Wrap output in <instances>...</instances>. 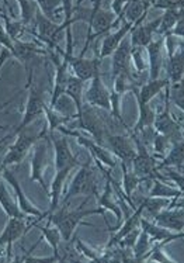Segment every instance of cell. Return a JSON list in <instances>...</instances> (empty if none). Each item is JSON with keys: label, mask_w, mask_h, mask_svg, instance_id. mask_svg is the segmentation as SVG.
Listing matches in <instances>:
<instances>
[{"label": "cell", "mask_w": 184, "mask_h": 263, "mask_svg": "<svg viewBox=\"0 0 184 263\" xmlns=\"http://www.w3.org/2000/svg\"><path fill=\"white\" fill-rule=\"evenodd\" d=\"M87 201H89V197L76 210H69V204H60L58 210H55L54 213H49L48 214V222L59 230L60 235H62V241H71L72 238H73V232L77 228V226L80 224V221L85 217H89V215H103L104 221L107 224V228L110 227L107 220H106V215H104L106 211L104 210L98 209V207L97 209L85 210V205L87 204Z\"/></svg>", "instance_id": "obj_1"}, {"label": "cell", "mask_w": 184, "mask_h": 263, "mask_svg": "<svg viewBox=\"0 0 184 263\" xmlns=\"http://www.w3.org/2000/svg\"><path fill=\"white\" fill-rule=\"evenodd\" d=\"M130 138L136 144L138 152H136L135 159L132 161V166H134V173L136 176L142 177L144 182H151L153 179H159L160 182L166 183V177H163L160 172L157 171V158L155 155H151L147 149V145L144 144L139 138V134L132 133L131 129Z\"/></svg>", "instance_id": "obj_2"}, {"label": "cell", "mask_w": 184, "mask_h": 263, "mask_svg": "<svg viewBox=\"0 0 184 263\" xmlns=\"http://www.w3.org/2000/svg\"><path fill=\"white\" fill-rule=\"evenodd\" d=\"M87 196V197H96L97 199V180H96V173L92 165V159H89L85 163H81L79 171L73 177L71 186L66 192L65 197L60 201V204H69L72 197L75 196Z\"/></svg>", "instance_id": "obj_3"}, {"label": "cell", "mask_w": 184, "mask_h": 263, "mask_svg": "<svg viewBox=\"0 0 184 263\" xmlns=\"http://www.w3.org/2000/svg\"><path fill=\"white\" fill-rule=\"evenodd\" d=\"M27 73H28L27 104H26V107H24L22 123L18 124V127L11 133L13 137L17 134H20L22 131H24V129L27 128L30 124H33L37 118L41 117V116L44 114V108H45V106H47V103H45V100H44L43 91L39 90L37 86H34L33 85V79H34L33 69H31V68L27 69Z\"/></svg>", "instance_id": "obj_4"}, {"label": "cell", "mask_w": 184, "mask_h": 263, "mask_svg": "<svg viewBox=\"0 0 184 263\" xmlns=\"http://www.w3.org/2000/svg\"><path fill=\"white\" fill-rule=\"evenodd\" d=\"M48 135V125L45 123L44 125V128L41 129V133L39 134H27L26 131H22L20 134H17L16 141H14V144L9 148V151L6 152L5 158H3V161H2V165L5 167L9 166H14V165H20L24 159H26V156L30 152V149L33 148L35 144H37L38 141L43 140Z\"/></svg>", "instance_id": "obj_5"}, {"label": "cell", "mask_w": 184, "mask_h": 263, "mask_svg": "<svg viewBox=\"0 0 184 263\" xmlns=\"http://www.w3.org/2000/svg\"><path fill=\"white\" fill-rule=\"evenodd\" d=\"M153 128L157 134L168 137L172 144L184 138L181 125L176 118L172 117V113H170V85L165 87V108L163 111L156 113Z\"/></svg>", "instance_id": "obj_6"}, {"label": "cell", "mask_w": 184, "mask_h": 263, "mask_svg": "<svg viewBox=\"0 0 184 263\" xmlns=\"http://www.w3.org/2000/svg\"><path fill=\"white\" fill-rule=\"evenodd\" d=\"M173 35H168L165 49L168 54V78L170 85H177L184 76V43H177Z\"/></svg>", "instance_id": "obj_7"}, {"label": "cell", "mask_w": 184, "mask_h": 263, "mask_svg": "<svg viewBox=\"0 0 184 263\" xmlns=\"http://www.w3.org/2000/svg\"><path fill=\"white\" fill-rule=\"evenodd\" d=\"M37 222H27V218H9L6 224L5 230L0 234V248H7L6 253V260L11 262V255H13V243L18 241L23 235H26Z\"/></svg>", "instance_id": "obj_8"}, {"label": "cell", "mask_w": 184, "mask_h": 263, "mask_svg": "<svg viewBox=\"0 0 184 263\" xmlns=\"http://www.w3.org/2000/svg\"><path fill=\"white\" fill-rule=\"evenodd\" d=\"M77 120H79V127L89 131L93 135V140L100 145H103L106 137L110 134L107 123L104 121L103 116L94 108H87L86 106H83V111L77 117Z\"/></svg>", "instance_id": "obj_9"}, {"label": "cell", "mask_w": 184, "mask_h": 263, "mask_svg": "<svg viewBox=\"0 0 184 263\" xmlns=\"http://www.w3.org/2000/svg\"><path fill=\"white\" fill-rule=\"evenodd\" d=\"M58 131H59L60 134L66 135V137H68V135L75 137L76 141H77V144H80V145H83L85 148H87V149H89V152L92 154V158L96 162L103 163L104 166H107L109 169H111V171H113L114 167H115V161H114L113 152L107 151L103 145L97 144V142H96L94 140L93 141L89 140V138L83 137V135L79 134V133H76V131H72V129L65 128V125H64V127H59V128H58Z\"/></svg>", "instance_id": "obj_10"}, {"label": "cell", "mask_w": 184, "mask_h": 263, "mask_svg": "<svg viewBox=\"0 0 184 263\" xmlns=\"http://www.w3.org/2000/svg\"><path fill=\"white\" fill-rule=\"evenodd\" d=\"M48 137L55 151V172L64 171V169L80 167V162L77 161L75 155H72L66 135H55V133H52V134H48Z\"/></svg>", "instance_id": "obj_11"}, {"label": "cell", "mask_w": 184, "mask_h": 263, "mask_svg": "<svg viewBox=\"0 0 184 263\" xmlns=\"http://www.w3.org/2000/svg\"><path fill=\"white\" fill-rule=\"evenodd\" d=\"M3 179H5L6 182L10 184L11 187L14 189V193H16V200L17 203H18V207L22 210L24 214L27 215V217H35V218H39V220H43L45 217H48V211L47 213H43L41 210L35 207V205L30 201L26 193H24V190H23L22 184L18 182V179L16 177V175L11 172L9 167H5V171H3Z\"/></svg>", "instance_id": "obj_12"}, {"label": "cell", "mask_w": 184, "mask_h": 263, "mask_svg": "<svg viewBox=\"0 0 184 263\" xmlns=\"http://www.w3.org/2000/svg\"><path fill=\"white\" fill-rule=\"evenodd\" d=\"M145 18H147V16L141 17L131 28L130 35L132 48H136V47L147 48L148 45L153 41V35L157 34V30H159V26H160V17L153 20V22L148 23V24L144 23Z\"/></svg>", "instance_id": "obj_13"}, {"label": "cell", "mask_w": 184, "mask_h": 263, "mask_svg": "<svg viewBox=\"0 0 184 263\" xmlns=\"http://www.w3.org/2000/svg\"><path fill=\"white\" fill-rule=\"evenodd\" d=\"M85 99L89 106L101 110H111V91L104 86L101 73L94 76L90 81V86L85 93Z\"/></svg>", "instance_id": "obj_14"}, {"label": "cell", "mask_w": 184, "mask_h": 263, "mask_svg": "<svg viewBox=\"0 0 184 263\" xmlns=\"http://www.w3.org/2000/svg\"><path fill=\"white\" fill-rule=\"evenodd\" d=\"M100 64H101V59L100 57L96 58H85V57H72L69 59V68L72 69V75L76 76L77 79H80L81 82H89L92 81L94 76L100 75Z\"/></svg>", "instance_id": "obj_15"}, {"label": "cell", "mask_w": 184, "mask_h": 263, "mask_svg": "<svg viewBox=\"0 0 184 263\" xmlns=\"http://www.w3.org/2000/svg\"><path fill=\"white\" fill-rule=\"evenodd\" d=\"M48 138V135L45 137V140ZM39 140L34 145L33 151V159H31V176L30 180L31 182H37L38 184H41V187L44 189V192L49 194V189L45 183L44 179V171L47 166V141Z\"/></svg>", "instance_id": "obj_16"}, {"label": "cell", "mask_w": 184, "mask_h": 263, "mask_svg": "<svg viewBox=\"0 0 184 263\" xmlns=\"http://www.w3.org/2000/svg\"><path fill=\"white\" fill-rule=\"evenodd\" d=\"M106 142L109 144L110 149L114 155L125 165L132 163V161L135 159L136 151L134 149V146L131 144L130 135L109 134L106 137Z\"/></svg>", "instance_id": "obj_17"}, {"label": "cell", "mask_w": 184, "mask_h": 263, "mask_svg": "<svg viewBox=\"0 0 184 263\" xmlns=\"http://www.w3.org/2000/svg\"><path fill=\"white\" fill-rule=\"evenodd\" d=\"M165 41L166 37L163 35H157L156 40H153L149 45H148V58H149V79L155 81L159 79L160 70L165 64Z\"/></svg>", "instance_id": "obj_18"}, {"label": "cell", "mask_w": 184, "mask_h": 263, "mask_svg": "<svg viewBox=\"0 0 184 263\" xmlns=\"http://www.w3.org/2000/svg\"><path fill=\"white\" fill-rule=\"evenodd\" d=\"M131 41L124 40L113 54V79L118 76L132 78L131 75Z\"/></svg>", "instance_id": "obj_19"}, {"label": "cell", "mask_w": 184, "mask_h": 263, "mask_svg": "<svg viewBox=\"0 0 184 263\" xmlns=\"http://www.w3.org/2000/svg\"><path fill=\"white\" fill-rule=\"evenodd\" d=\"M132 26H134L132 23L124 20L122 26H121L117 31L110 32V34H107V35L104 37L103 43H101V49H100V52H98L100 59L107 58V57H113V54L115 52V49L119 47V44L122 43L125 40V37L131 32Z\"/></svg>", "instance_id": "obj_20"}, {"label": "cell", "mask_w": 184, "mask_h": 263, "mask_svg": "<svg viewBox=\"0 0 184 263\" xmlns=\"http://www.w3.org/2000/svg\"><path fill=\"white\" fill-rule=\"evenodd\" d=\"M153 222L169 231L181 232L184 230V211L180 207H168L153 217Z\"/></svg>", "instance_id": "obj_21"}, {"label": "cell", "mask_w": 184, "mask_h": 263, "mask_svg": "<svg viewBox=\"0 0 184 263\" xmlns=\"http://www.w3.org/2000/svg\"><path fill=\"white\" fill-rule=\"evenodd\" d=\"M169 85H170V81H169V78L166 76V78H162V79L159 78V79H155V81L149 79L139 89L134 87L131 91L135 95L136 102L144 103V104H149L152 99L157 96L162 90H165V87L169 86Z\"/></svg>", "instance_id": "obj_22"}, {"label": "cell", "mask_w": 184, "mask_h": 263, "mask_svg": "<svg viewBox=\"0 0 184 263\" xmlns=\"http://www.w3.org/2000/svg\"><path fill=\"white\" fill-rule=\"evenodd\" d=\"M142 214H144V205L139 203V204H138V209L134 211V214H131L130 217H127V220L121 224V227H118V230L115 231V234L111 235L109 243H107V249L115 248L119 243V241H121L127 234H130L132 230H135V228H138V227H141Z\"/></svg>", "instance_id": "obj_23"}, {"label": "cell", "mask_w": 184, "mask_h": 263, "mask_svg": "<svg viewBox=\"0 0 184 263\" xmlns=\"http://www.w3.org/2000/svg\"><path fill=\"white\" fill-rule=\"evenodd\" d=\"M141 228L144 231L148 232V235L151 238V242L153 243L155 241H159V245L160 247H165L168 242L173 241V239H177L180 236H184L183 234H176V235H172V232L163 228V227H159L155 222L147 220V218H142L141 217Z\"/></svg>", "instance_id": "obj_24"}, {"label": "cell", "mask_w": 184, "mask_h": 263, "mask_svg": "<svg viewBox=\"0 0 184 263\" xmlns=\"http://www.w3.org/2000/svg\"><path fill=\"white\" fill-rule=\"evenodd\" d=\"M72 169H64V171H58L55 173V177L52 179L51 187H49V199H51V205H49L48 213H54L55 210H58L60 205V194H62V189H64V183H65L66 177L69 176Z\"/></svg>", "instance_id": "obj_25"}, {"label": "cell", "mask_w": 184, "mask_h": 263, "mask_svg": "<svg viewBox=\"0 0 184 263\" xmlns=\"http://www.w3.org/2000/svg\"><path fill=\"white\" fill-rule=\"evenodd\" d=\"M115 200H114L113 186H111L110 180L106 179V186H104L103 194L97 197V207L98 209L104 210V211H107V210L113 211L114 214H115V217H117V221H118L119 224H122V222H121V220H122V210L119 207L118 201H115Z\"/></svg>", "instance_id": "obj_26"}, {"label": "cell", "mask_w": 184, "mask_h": 263, "mask_svg": "<svg viewBox=\"0 0 184 263\" xmlns=\"http://www.w3.org/2000/svg\"><path fill=\"white\" fill-rule=\"evenodd\" d=\"M184 163V138L180 141H176L172 144L170 146V151H169V154L165 158H163L162 161L157 163V171H160V169H165V167H180L183 166Z\"/></svg>", "instance_id": "obj_27"}, {"label": "cell", "mask_w": 184, "mask_h": 263, "mask_svg": "<svg viewBox=\"0 0 184 263\" xmlns=\"http://www.w3.org/2000/svg\"><path fill=\"white\" fill-rule=\"evenodd\" d=\"M0 207L3 209L5 214L9 218H27V215L20 210L17 200L11 197V194L9 193L3 182L0 183Z\"/></svg>", "instance_id": "obj_28"}, {"label": "cell", "mask_w": 184, "mask_h": 263, "mask_svg": "<svg viewBox=\"0 0 184 263\" xmlns=\"http://www.w3.org/2000/svg\"><path fill=\"white\" fill-rule=\"evenodd\" d=\"M83 86H85V82H81L80 79H77L76 76L69 75V81H68V85H66L65 96L71 97L72 102L75 103L77 117H79L81 114V111H83V102H81Z\"/></svg>", "instance_id": "obj_29"}, {"label": "cell", "mask_w": 184, "mask_h": 263, "mask_svg": "<svg viewBox=\"0 0 184 263\" xmlns=\"http://www.w3.org/2000/svg\"><path fill=\"white\" fill-rule=\"evenodd\" d=\"M121 169H122V176H124V192L127 194V197L130 200V205L131 209L135 211L138 207L135 205V203L132 201V196H134V192L138 187V184H141V183H145L142 180V177L136 176L134 172H128V169H127V165L121 162Z\"/></svg>", "instance_id": "obj_30"}, {"label": "cell", "mask_w": 184, "mask_h": 263, "mask_svg": "<svg viewBox=\"0 0 184 263\" xmlns=\"http://www.w3.org/2000/svg\"><path fill=\"white\" fill-rule=\"evenodd\" d=\"M138 108H139V116H138L135 127L132 129V133H135V134H139L148 127H153L155 118H156V111L149 107V104L138 103Z\"/></svg>", "instance_id": "obj_31"}, {"label": "cell", "mask_w": 184, "mask_h": 263, "mask_svg": "<svg viewBox=\"0 0 184 263\" xmlns=\"http://www.w3.org/2000/svg\"><path fill=\"white\" fill-rule=\"evenodd\" d=\"M149 7H152V2H127L125 5L127 22L135 24L141 17L147 16Z\"/></svg>", "instance_id": "obj_32"}, {"label": "cell", "mask_w": 184, "mask_h": 263, "mask_svg": "<svg viewBox=\"0 0 184 263\" xmlns=\"http://www.w3.org/2000/svg\"><path fill=\"white\" fill-rule=\"evenodd\" d=\"M38 228L43 232L41 239H47V242L51 245L52 251H54V256H56L58 260L62 262V258L59 256V249H58V245H59L60 241H62V235H60L59 230L55 226H52V224H49V222H47V226L45 227H38Z\"/></svg>", "instance_id": "obj_33"}, {"label": "cell", "mask_w": 184, "mask_h": 263, "mask_svg": "<svg viewBox=\"0 0 184 263\" xmlns=\"http://www.w3.org/2000/svg\"><path fill=\"white\" fill-rule=\"evenodd\" d=\"M44 114L47 116V125H48V134H52L55 133L56 129L59 128V127H64L65 124H68L71 120L73 118L71 117H66L64 114L58 113L55 108H52L49 104L45 106L44 108Z\"/></svg>", "instance_id": "obj_34"}, {"label": "cell", "mask_w": 184, "mask_h": 263, "mask_svg": "<svg viewBox=\"0 0 184 263\" xmlns=\"http://www.w3.org/2000/svg\"><path fill=\"white\" fill-rule=\"evenodd\" d=\"M152 249V242L149 241V235H148L147 231H144L141 228V232H139V236L136 239L135 247L132 248L134 251V259L132 262H145V258L149 253V251Z\"/></svg>", "instance_id": "obj_35"}, {"label": "cell", "mask_w": 184, "mask_h": 263, "mask_svg": "<svg viewBox=\"0 0 184 263\" xmlns=\"http://www.w3.org/2000/svg\"><path fill=\"white\" fill-rule=\"evenodd\" d=\"M38 7L43 11V14L51 22L56 23V24H62L59 18H58V13H62V2L59 0H38Z\"/></svg>", "instance_id": "obj_36"}, {"label": "cell", "mask_w": 184, "mask_h": 263, "mask_svg": "<svg viewBox=\"0 0 184 263\" xmlns=\"http://www.w3.org/2000/svg\"><path fill=\"white\" fill-rule=\"evenodd\" d=\"M149 197H162V199H176L181 196V192L177 189H173L172 186H168L159 179H153V189H152Z\"/></svg>", "instance_id": "obj_37"}, {"label": "cell", "mask_w": 184, "mask_h": 263, "mask_svg": "<svg viewBox=\"0 0 184 263\" xmlns=\"http://www.w3.org/2000/svg\"><path fill=\"white\" fill-rule=\"evenodd\" d=\"M179 10L172 9V10L163 11L162 17H160V26H159V30H157V35L168 37L169 32L173 30L174 26H176V23H177V18H179Z\"/></svg>", "instance_id": "obj_38"}, {"label": "cell", "mask_w": 184, "mask_h": 263, "mask_svg": "<svg viewBox=\"0 0 184 263\" xmlns=\"http://www.w3.org/2000/svg\"><path fill=\"white\" fill-rule=\"evenodd\" d=\"M141 203L144 205V211H148L149 215L152 217V220H153V217L156 214H159L160 211H162L165 207H168L170 204V200L169 199H162V197H145V199H142L138 201V204Z\"/></svg>", "instance_id": "obj_39"}, {"label": "cell", "mask_w": 184, "mask_h": 263, "mask_svg": "<svg viewBox=\"0 0 184 263\" xmlns=\"http://www.w3.org/2000/svg\"><path fill=\"white\" fill-rule=\"evenodd\" d=\"M20 6V11H22V22L30 27L33 26L34 20H35V14L38 11V2H30V0H20L17 2Z\"/></svg>", "instance_id": "obj_40"}, {"label": "cell", "mask_w": 184, "mask_h": 263, "mask_svg": "<svg viewBox=\"0 0 184 263\" xmlns=\"http://www.w3.org/2000/svg\"><path fill=\"white\" fill-rule=\"evenodd\" d=\"M75 248L77 249V252L80 253L81 256H86L89 260H92V262H96V263H104V262H113L111 258H110L109 255H98L93 251L92 248H89L85 243V242H81L80 239H75Z\"/></svg>", "instance_id": "obj_41"}, {"label": "cell", "mask_w": 184, "mask_h": 263, "mask_svg": "<svg viewBox=\"0 0 184 263\" xmlns=\"http://www.w3.org/2000/svg\"><path fill=\"white\" fill-rule=\"evenodd\" d=\"M170 102L184 113V76L177 85H170Z\"/></svg>", "instance_id": "obj_42"}, {"label": "cell", "mask_w": 184, "mask_h": 263, "mask_svg": "<svg viewBox=\"0 0 184 263\" xmlns=\"http://www.w3.org/2000/svg\"><path fill=\"white\" fill-rule=\"evenodd\" d=\"M152 145H153V155L156 156V158H160L166 152L169 146L172 145V142H170L168 137H165L162 134H156Z\"/></svg>", "instance_id": "obj_43"}, {"label": "cell", "mask_w": 184, "mask_h": 263, "mask_svg": "<svg viewBox=\"0 0 184 263\" xmlns=\"http://www.w3.org/2000/svg\"><path fill=\"white\" fill-rule=\"evenodd\" d=\"M142 49L141 47H136V48H132L131 47V62L135 66L136 72H145L148 68V65H145V61L142 59Z\"/></svg>", "instance_id": "obj_44"}, {"label": "cell", "mask_w": 184, "mask_h": 263, "mask_svg": "<svg viewBox=\"0 0 184 263\" xmlns=\"http://www.w3.org/2000/svg\"><path fill=\"white\" fill-rule=\"evenodd\" d=\"M0 45L3 47L5 49H7L9 52H10L13 57L16 54V48H14V43H13V40H11L9 35H7V32H6L5 24L3 22L0 20Z\"/></svg>", "instance_id": "obj_45"}, {"label": "cell", "mask_w": 184, "mask_h": 263, "mask_svg": "<svg viewBox=\"0 0 184 263\" xmlns=\"http://www.w3.org/2000/svg\"><path fill=\"white\" fill-rule=\"evenodd\" d=\"M139 232H141V228L138 227L135 230H132L130 234H127V235L119 241L118 247L125 248V249H132V248L135 247L136 239H138V236H139Z\"/></svg>", "instance_id": "obj_46"}, {"label": "cell", "mask_w": 184, "mask_h": 263, "mask_svg": "<svg viewBox=\"0 0 184 263\" xmlns=\"http://www.w3.org/2000/svg\"><path fill=\"white\" fill-rule=\"evenodd\" d=\"M152 6L155 9H163V10H172V9H183V0H162V2H152Z\"/></svg>", "instance_id": "obj_47"}, {"label": "cell", "mask_w": 184, "mask_h": 263, "mask_svg": "<svg viewBox=\"0 0 184 263\" xmlns=\"http://www.w3.org/2000/svg\"><path fill=\"white\" fill-rule=\"evenodd\" d=\"M169 35L184 38V9H180L179 10V18H177V23H176V26H174L173 30L169 32Z\"/></svg>", "instance_id": "obj_48"}, {"label": "cell", "mask_w": 184, "mask_h": 263, "mask_svg": "<svg viewBox=\"0 0 184 263\" xmlns=\"http://www.w3.org/2000/svg\"><path fill=\"white\" fill-rule=\"evenodd\" d=\"M169 209H173V207H180V209L184 211V199L180 196V197H176L173 201H170V204L168 205Z\"/></svg>", "instance_id": "obj_49"}, {"label": "cell", "mask_w": 184, "mask_h": 263, "mask_svg": "<svg viewBox=\"0 0 184 263\" xmlns=\"http://www.w3.org/2000/svg\"><path fill=\"white\" fill-rule=\"evenodd\" d=\"M3 171H5V166L0 163V183L3 182V180H2V177H3Z\"/></svg>", "instance_id": "obj_50"}, {"label": "cell", "mask_w": 184, "mask_h": 263, "mask_svg": "<svg viewBox=\"0 0 184 263\" xmlns=\"http://www.w3.org/2000/svg\"><path fill=\"white\" fill-rule=\"evenodd\" d=\"M0 129H7V127H0Z\"/></svg>", "instance_id": "obj_51"}]
</instances>
